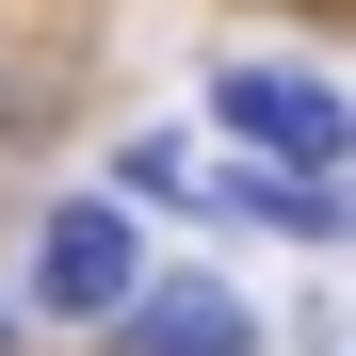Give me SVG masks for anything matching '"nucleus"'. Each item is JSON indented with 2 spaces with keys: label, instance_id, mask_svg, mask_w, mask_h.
Masks as SVG:
<instances>
[{
  "label": "nucleus",
  "instance_id": "obj_2",
  "mask_svg": "<svg viewBox=\"0 0 356 356\" xmlns=\"http://www.w3.org/2000/svg\"><path fill=\"white\" fill-rule=\"evenodd\" d=\"M211 130H243L275 178H324L340 146H356V97H324V81H291V65H227L211 81Z\"/></svg>",
  "mask_w": 356,
  "mask_h": 356
},
{
  "label": "nucleus",
  "instance_id": "obj_3",
  "mask_svg": "<svg viewBox=\"0 0 356 356\" xmlns=\"http://www.w3.org/2000/svg\"><path fill=\"white\" fill-rule=\"evenodd\" d=\"M113 356H259V308L227 275H146V308L113 324Z\"/></svg>",
  "mask_w": 356,
  "mask_h": 356
},
{
  "label": "nucleus",
  "instance_id": "obj_1",
  "mask_svg": "<svg viewBox=\"0 0 356 356\" xmlns=\"http://www.w3.org/2000/svg\"><path fill=\"white\" fill-rule=\"evenodd\" d=\"M33 291H49L65 324H130V308H146V227L113 211V195H65V211L33 227Z\"/></svg>",
  "mask_w": 356,
  "mask_h": 356
}]
</instances>
